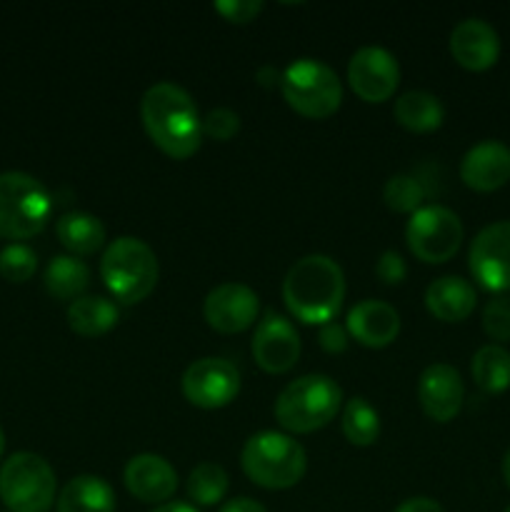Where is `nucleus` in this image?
Masks as SVG:
<instances>
[{"mask_svg":"<svg viewBox=\"0 0 510 512\" xmlns=\"http://www.w3.org/2000/svg\"><path fill=\"white\" fill-rule=\"evenodd\" d=\"M460 180L475 193H493L510 180V148L500 140L473 145L460 160Z\"/></svg>","mask_w":510,"mask_h":512,"instance_id":"a211bd4d","label":"nucleus"},{"mask_svg":"<svg viewBox=\"0 0 510 512\" xmlns=\"http://www.w3.org/2000/svg\"><path fill=\"white\" fill-rule=\"evenodd\" d=\"M38 270V255L23 243H10L0 250V275L8 283H25Z\"/></svg>","mask_w":510,"mask_h":512,"instance_id":"c756f323","label":"nucleus"},{"mask_svg":"<svg viewBox=\"0 0 510 512\" xmlns=\"http://www.w3.org/2000/svg\"><path fill=\"white\" fill-rule=\"evenodd\" d=\"M158 255L145 240L123 235L105 248L100 278L118 303H143L158 285Z\"/></svg>","mask_w":510,"mask_h":512,"instance_id":"20e7f679","label":"nucleus"},{"mask_svg":"<svg viewBox=\"0 0 510 512\" xmlns=\"http://www.w3.org/2000/svg\"><path fill=\"white\" fill-rule=\"evenodd\" d=\"M405 243L410 253L428 265L448 263L463 243V223L453 210L443 205L418 208L405 228Z\"/></svg>","mask_w":510,"mask_h":512,"instance_id":"1a4fd4ad","label":"nucleus"},{"mask_svg":"<svg viewBox=\"0 0 510 512\" xmlns=\"http://www.w3.org/2000/svg\"><path fill=\"white\" fill-rule=\"evenodd\" d=\"M280 93L298 115L310 120L330 118L343 103L338 73L323 60L298 58L280 73Z\"/></svg>","mask_w":510,"mask_h":512,"instance_id":"0eeeda50","label":"nucleus"},{"mask_svg":"<svg viewBox=\"0 0 510 512\" xmlns=\"http://www.w3.org/2000/svg\"><path fill=\"white\" fill-rule=\"evenodd\" d=\"M53 200L38 178L20 170L0 173V238L28 240L43 233Z\"/></svg>","mask_w":510,"mask_h":512,"instance_id":"423d86ee","label":"nucleus"},{"mask_svg":"<svg viewBox=\"0 0 510 512\" xmlns=\"http://www.w3.org/2000/svg\"><path fill=\"white\" fill-rule=\"evenodd\" d=\"M283 300L300 323H333L345 300L343 268L320 253L295 260L283 280Z\"/></svg>","mask_w":510,"mask_h":512,"instance_id":"f03ea898","label":"nucleus"},{"mask_svg":"<svg viewBox=\"0 0 510 512\" xmlns=\"http://www.w3.org/2000/svg\"><path fill=\"white\" fill-rule=\"evenodd\" d=\"M55 233H58L60 245L75 258L98 253L105 245V225L90 213H65L55 223Z\"/></svg>","mask_w":510,"mask_h":512,"instance_id":"b1692460","label":"nucleus"},{"mask_svg":"<svg viewBox=\"0 0 510 512\" xmlns=\"http://www.w3.org/2000/svg\"><path fill=\"white\" fill-rule=\"evenodd\" d=\"M473 380L483 393L498 395L510 388V353L503 345H483L473 355Z\"/></svg>","mask_w":510,"mask_h":512,"instance_id":"a878e982","label":"nucleus"},{"mask_svg":"<svg viewBox=\"0 0 510 512\" xmlns=\"http://www.w3.org/2000/svg\"><path fill=\"white\" fill-rule=\"evenodd\" d=\"M393 512H443V508H440L438 500L423 498V495H418V498L403 500V503H400Z\"/></svg>","mask_w":510,"mask_h":512,"instance_id":"c9c22d12","label":"nucleus"},{"mask_svg":"<svg viewBox=\"0 0 510 512\" xmlns=\"http://www.w3.org/2000/svg\"><path fill=\"white\" fill-rule=\"evenodd\" d=\"M383 200L393 213H410L420 208V203L425 200V188L415 175H393L388 178L383 188Z\"/></svg>","mask_w":510,"mask_h":512,"instance_id":"c85d7f7f","label":"nucleus"},{"mask_svg":"<svg viewBox=\"0 0 510 512\" xmlns=\"http://www.w3.org/2000/svg\"><path fill=\"white\" fill-rule=\"evenodd\" d=\"M240 130V115L230 108H213L203 118V138L218 140V143H228L238 135Z\"/></svg>","mask_w":510,"mask_h":512,"instance_id":"2f4dec72","label":"nucleus"},{"mask_svg":"<svg viewBox=\"0 0 510 512\" xmlns=\"http://www.w3.org/2000/svg\"><path fill=\"white\" fill-rule=\"evenodd\" d=\"M125 488L140 503L163 505L178 490V473L173 465L155 453H140L125 465Z\"/></svg>","mask_w":510,"mask_h":512,"instance_id":"dca6fc26","label":"nucleus"},{"mask_svg":"<svg viewBox=\"0 0 510 512\" xmlns=\"http://www.w3.org/2000/svg\"><path fill=\"white\" fill-rule=\"evenodd\" d=\"M53 468L35 453H13L0 468V500L10 512H48L55 503Z\"/></svg>","mask_w":510,"mask_h":512,"instance_id":"6e6552de","label":"nucleus"},{"mask_svg":"<svg viewBox=\"0 0 510 512\" xmlns=\"http://www.w3.org/2000/svg\"><path fill=\"white\" fill-rule=\"evenodd\" d=\"M140 118L148 138L173 160H188L203 143V118L193 95L180 85L155 83L140 100Z\"/></svg>","mask_w":510,"mask_h":512,"instance_id":"f257e3e1","label":"nucleus"},{"mask_svg":"<svg viewBox=\"0 0 510 512\" xmlns=\"http://www.w3.org/2000/svg\"><path fill=\"white\" fill-rule=\"evenodd\" d=\"M450 55L465 70H488L500 58V38L490 23L480 18L460 20L450 33Z\"/></svg>","mask_w":510,"mask_h":512,"instance_id":"f3484780","label":"nucleus"},{"mask_svg":"<svg viewBox=\"0 0 510 512\" xmlns=\"http://www.w3.org/2000/svg\"><path fill=\"white\" fill-rule=\"evenodd\" d=\"M118 320V305L100 295H83L68 305V325L80 338H100V335L110 333Z\"/></svg>","mask_w":510,"mask_h":512,"instance_id":"5701e85b","label":"nucleus"},{"mask_svg":"<svg viewBox=\"0 0 510 512\" xmlns=\"http://www.w3.org/2000/svg\"><path fill=\"white\" fill-rule=\"evenodd\" d=\"M375 275L380 278V283L385 285H400L408 275V265H405L403 255L395 253V250H385L383 255L375 263Z\"/></svg>","mask_w":510,"mask_h":512,"instance_id":"72a5a7b5","label":"nucleus"},{"mask_svg":"<svg viewBox=\"0 0 510 512\" xmlns=\"http://www.w3.org/2000/svg\"><path fill=\"white\" fill-rule=\"evenodd\" d=\"M3 453H5V433L3 428H0V458H3Z\"/></svg>","mask_w":510,"mask_h":512,"instance_id":"ea45409f","label":"nucleus"},{"mask_svg":"<svg viewBox=\"0 0 510 512\" xmlns=\"http://www.w3.org/2000/svg\"><path fill=\"white\" fill-rule=\"evenodd\" d=\"M345 330L355 343L365 348H388L400 333V315L383 300H363L348 313Z\"/></svg>","mask_w":510,"mask_h":512,"instance_id":"6ab92c4d","label":"nucleus"},{"mask_svg":"<svg viewBox=\"0 0 510 512\" xmlns=\"http://www.w3.org/2000/svg\"><path fill=\"white\" fill-rule=\"evenodd\" d=\"M393 118L400 128L410 133H433L443 125L445 108L438 95L428 90H410L395 100Z\"/></svg>","mask_w":510,"mask_h":512,"instance_id":"4be33fe9","label":"nucleus"},{"mask_svg":"<svg viewBox=\"0 0 510 512\" xmlns=\"http://www.w3.org/2000/svg\"><path fill=\"white\" fill-rule=\"evenodd\" d=\"M240 465L250 483L258 488L288 490L303 480L308 470V455L293 435L263 430L245 440Z\"/></svg>","mask_w":510,"mask_h":512,"instance_id":"7ed1b4c3","label":"nucleus"},{"mask_svg":"<svg viewBox=\"0 0 510 512\" xmlns=\"http://www.w3.org/2000/svg\"><path fill=\"white\" fill-rule=\"evenodd\" d=\"M185 400L200 410H220L240 393V373L230 360L200 358L188 365L180 380Z\"/></svg>","mask_w":510,"mask_h":512,"instance_id":"9d476101","label":"nucleus"},{"mask_svg":"<svg viewBox=\"0 0 510 512\" xmlns=\"http://www.w3.org/2000/svg\"><path fill=\"white\" fill-rule=\"evenodd\" d=\"M58 512H115V493L98 475H78L60 490Z\"/></svg>","mask_w":510,"mask_h":512,"instance_id":"412c9836","label":"nucleus"},{"mask_svg":"<svg viewBox=\"0 0 510 512\" xmlns=\"http://www.w3.org/2000/svg\"><path fill=\"white\" fill-rule=\"evenodd\" d=\"M230 478L218 463H200L188 475V498L193 505L210 508L228 495Z\"/></svg>","mask_w":510,"mask_h":512,"instance_id":"cd10ccee","label":"nucleus"},{"mask_svg":"<svg viewBox=\"0 0 510 512\" xmlns=\"http://www.w3.org/2000/svg\"><path fill=\"white\" fill-rule=\"evenodd\" d=\"M475 303H478L475 288L458 275H443L425 290V308L443 323H463L475 310Z\"/></svg>","mask_w":510,"mask_h":512,"instance_id":"aec40b11","label":"nucleus"},{"mask_svg":"<svg viewBox=\"0 0 510 512\" xmlns=\"http://www.w3.org/2000/svg\"><path fill=\"white\" fill-rule=\"evenodd\" d=\"M418 400L423 413L435 423H450L460 413L465 388L460 373L448 363H433L420 373Z\"/></svg>","mask_w":510,"mask_h":512,"instance_id":"2eb2a0df","label":"nucleus"},{"mask_svg":"<svg viewBox=\"0 0 510 512\" xmlns=\"http://www.w3.org/2000/svg\"><path fill=\"white\" fill-rule=\"evenodd\" d=\"M218 512H268V510L253 498H235V500H228V503H225Z\"/></svg>","mask_w":510,"mask_h":512,"instance_id":"e433bc0d","label":"nucleus"},{"mask_svg":"<svg viewBox=\"0 0 510 512\" xmlns=\"http://www.w3.org/2000/svg\"><path fill=\"white\" fill-rule=\"evenodd\" d=\"M503 478H505V485L510 488V450L505 453V458H503Z\"/></svg>","mask_w":510,"mask_h":512,"instance_id":"58836bf2","label":"nucleus"},{"mask_svg":"<svg viewBox=\"0 0 510 512\" xmlns=\"http://www.w3.org/2000/svg\"><path fill=\"white\" fill-rule=\"evenodd\" d=\"M483 330L498 343H510V298L495 295L483 308Z\"/></svg>","mask_w":510,"mask_h":512,"instance_id":"7c9ffc66","label":"nucleus"},{"mask_svg":"<svg viewBox=\"0 0 510 512\" xmlns=\"http://www.w3.org/2000/svg\"><path fill=\"white\" fill-rule=\"evenodd\" d=\"M503 512H510V505H508V508H505V510H503Z\"/></svg>","mask_w":510,"mask_h":512,"instance_id":"a19ab883","label":"nucleus"},{"mask_svg":"<svg viewBox=\"0 0 510 512\" xmlns=\"http://www.w3.org/2000/svg\"><path fill=\"white\" fill-rule=\"evenodd\" d=\"M318 340H320V348H323L325 353L338 355V353H343L345 348H348L350 335H348V330H345V325L335 323V320H333V323L320 325Z\"/></svg>","mask_w":510,"mask_h":512,"instance_id":"f704fd0d","label":"nucleus"},{"mask_svg":"<svg viewBox=\"0 0 510 512\" xmlns=\"http://www.w3.org/2000/svg\"><path fill=\"white\" fill-rule=\"evenodd\" d=\"M153 512H200V510L190 503H163V505H158Z\"/></svg>","mask_w":510,"mask_h":512,"instance_id":"4c0bfd02","label":"nucleus"},{"mask_svg":"<svg viewBox=\"0 0 510 512\" xmlns=\"http://www.w3.org/2000/svg\"><path fill=\"white\" fill-rule=\"evenodd\" d=\"M253 358L260 370L270 375H283L295 368L300 358V335L285 315L265 313L253 333Z\"/></svg>","mask_w":510,"mask_h":512,"instance_id":"ddd939ff","label":"nucleus"},{"mask_svg":"<svg viewBox=\"0 0 510 512\" xmlns=\"http://www.w3.org/2000/svg\"><path fill=\"white\" fill-rule=\"evenodd\" d=\"M260 298L253 288L243 283H223L205 295V323L223 335L248 330L258 320Z\"/></svg>","mask_w":510,"mask_h":512,"instance_id":"4468645a","label":"nucleus"},{"mask_svg":"<svg viewBox=\"0 0 510 512\" xmlns=\"http://www.w3.org/2000/svg\"><path fill=\"white\" fill-rule=\"evenodd\" d=\"M468 265L480 288L500 295L510 290V220L488 225L470 243Z\"/></svg>","mask_w":510,"mask_h":512,"instance_id":"9b49d317","label":"nucleus"},{"mask_svg":"<svg viewBox=\"0 0 510 512\" xmlns=\"http://www.w3.org/2000/svg\"><path fill=\"white\" fill-rule=\"evenodd\" d=\"M345 440L355 448H368L380 435V415L365 398H350L340 420Z\"/></svg>","mask_w":510,"mask_h":512,"instance_id":"bb28decb","label":"nucleus"},{"mask_svg":"<svg viewBox=\"0 0 510 512\" xmlns=\"http://www.w3.org/2000/svg\"><path fill=\"white\" fill-rule=\"evenodd\" d=\"M220 15H223L228 23H253L255 18L260 15L263 10V3L260 0H220V3L213 5Z\"/></svg>","mask_w":510,"mask_h":512,"instance_id":"473e14b6","label":"nucleus"},{"mask_svg":"<svg viewBox=\"0 0 510 512\" xmlns=\"http://www.w3.org/2000/svg\"><path fill=\"white\" fill-rule=\"evenodd\" d=\"M350 90L363 103H385L400 85V65L390 50L378 45H365L355 50L348 63Z\"/></svg>","mask_w":510,"mask_h":512,"instance_id":"f8f14e48","label":"nucleus"},{"mask_svg":"<svg viewBox=\"0 0 510 512\" xmlns=\"http://www.w3.org/2000/svg\"><path fill=\"white\" fill-rule=\"evenodd\" d=\"M343 390L328 375H303L280 390L275 400V420L293 435L315 433L338 415Z\"/></svg>","mask_w":510,"mask_h":512,"instance_id":"39448f33","label":"nucleus"},{"mask_svg":"<svg viewBox=\"0 0 510 512\" xmlns=\"http://www.w3.org/2000/svg\"><path fill=\"white\" fill-rule=\"evenodd\" d=\"M45 290L53 295L55 300H75L83 298V293L90 285V270L83 260L75 255H58L48 263L43 275Z\"/></svg>","mask_w":510,"mask_h":512,"instance_id":"393cba45","label":"nucleus"}]
</instances>
